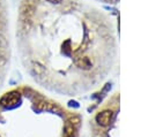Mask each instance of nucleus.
<instances>
[{"label": "nucleus", "instance_id": "1", "mask_svg": "<svg viewBox=\"0 0 148 137\" xmlns=\"http://www.w3.org/2000/svg\"><path fill=\"white\" fill-rule=\"evenodd\" d=\"M101 20L75 0H22L16 43L28 75L43 87L81 96L98 86L108 70L98 58Z\"/></svg>", "mask_w": 148, "mask_h": 137}, {"label": "nucleus", "instance_id": "2", "mask_svg": "<svg viewBox=\"0 0 148 137\" xmlns=\"http://www.w3.org/2000/svg\"><path fill=\"white\" fill-rule=\"evenodd\" d=\"M81 115L30 85L0 93V137H79Z\"/></svg>", "mask_w": 148, "mask_h": 137}, {"label": "nucleus", "instance_id": "3", "mask_svg": "<svg viewBox=\"0 0 148 137\" xmlns=\"http://www.w3.org/2000/svg\"><path fill=\"white\" fill-rule=\"evenodd\" d=\"M118 104V96L114 94L92 114L89 120L90 137H119Z\"/></svg>", "mask_w": 148, "mask_h": 137}, {"label": "nucleus", "instance_id": "4", "mask_svg": "<svg viewBox=\"0 0 148 137\" xmlns=\"http://www.w3.org/2000/svg\"><path fill=\"white\" fill-rule=\"evenodd\" d=\"M10 60V38L7 0H0V87L5 82Z\"/></svg>", "mask_w": 148, "mask_h": 137}]
</instances>
